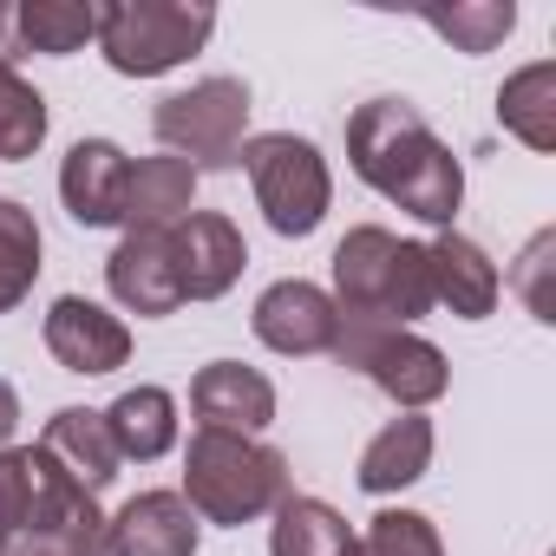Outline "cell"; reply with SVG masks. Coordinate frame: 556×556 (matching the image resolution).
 <instances>
[{
    "label": "cell",
    "mask_w": 556,
    "mask_h": 556,
    "mask_svg": "<svg viewBox=\"0 0 556 556\" xmlns=\"http://www.w3.org/2000/svg\"><path fill=\"white\" fill-rule=\"evenodd\" d=\"M361 543H367L374 556H445L432 517H419V510H380Z\"/></svg>",
    "instance_id": "obj_27"
},
{
    "label": "cell",
    "mask_w": 556,
    "mask_h": 556,
    "mask_svg": "<svg viewBox=\"0 0 556 556\" xmlns=\"http://www.w3.org/2000/svg\"><path fill=\"white\" fill-rule=\"evenodd\" d=\"M21 60V34H14V0H0V66Z\"/></svg>",
    "instance_id": "obj_30"
},
{
    "label": "cell",
    "mask_w": 556,
    "mask_h": 556,
    "mask_svg": "<svg viewBox=\"0 0 556 556\" xmlns=\"http://www.w3.org/2000/svg\"><path fill=\"white\" fill-rule=\"evenodd\" d=\"M47 354L66 374H118L131 361V328L86 295H60L47 308Z\"/></svg>",
    "instance_id": "obj_12"
},
{
    "label": "cell",
    "mask_w": 556,
    "mask_h": 556,
    "mask_svg": "<svg viewBox=\"0 0 556 556\" xmlns=\"http://www.w3.org/2000/svg\"><path fill=\"white\" fill-rule=\"evenodd\" d=\"M242 125H249V86L242 79H197L190 92L157 99L151 131L170 157H184L190 170H229L242 157Z\"/></svg>",
    "instance_id": "obj_6"
},
{
    "label": "cell",
    "mask_w": 556,
    "mask_h": 556,
    "mask_svg": "<svg viewBox=\"0 0 556 556\" xmlns=\"http://www.w3.org/2000/svg\"><path fill=\"white\" fill-rule=\"evenodd\" d=\"M40 452L79 484V491H105L112 478H118V445H112V432H105V413H86V406H60L53 419H47V432H40Z\"/></svg>",
    "instance_id": "obj_17"
},
{
    "label": "cell",
    "mask_w": 556,
    "mask_h": 556,
    "mask_svg": "<svg viewBox=\"0 0 556 556\" xmlns=\"http://www.w3.org/2000/svg\"><path fill=\"white\" fill-rule=\"evenodd\" d=\"M348 164L361 184H374L387 203H400L419 223L452 229L458 203H465V170L458 157L439 144V131L426 125V112L413 99H367L348 118Z\"/></svg>",
    "instance_id": "obj_1"
},
{
    "label": "cell",
    "mask_w": 556,
    "mask_h": 556,
    "mask_svg": "<svg viewBox=\"0 0 556 556\" xmlns=\"http://www.w3.org/2000/svg\"><path fill=\"white\" fill-rule=\"evenodd\" d=\"M426 465H432V419L426 413H400V419H387L367 439V452H361V491H374V497L406 491V484L426 478Z\"/></svg>",
    "instance_id": "obj_18"
},
{
    "label": "cell",
    "mask_w": 556,
    "mask_h": 556,
    "mask_svg": "<svg viewBox=\"0 0 556 556\" xmlns=\"http://www.w3.org/2000/svg\"><path fill=\"white\" fill-rule=\"evenodd\" d=\"M47 144V99L14 73V66H0V157L21 164Z\"/></svg>",
    "instance_id": "obj_26"
},
{
    "label": "cell",
    "mask_w": 556,
    "mask_h": 556,
    "mask_svg": "<svg viewBox=\"0 0 556 556\" xmlns=\"http://www.w3.org/2000/svg\"><path fill=\"white\" fill-rule=\"evenodd\" d=\"M497 118H504V131L523 138L530 151H556V66L536 60V66L510 73L504 92H497Z\"/></svg>",
    "instance_id": "obj_22"
},
{
    "label": "cell",
    "mask_w": 556,
    "mask_h": 556,
    "mask_svg": "<svg viewBox=\"0 0 556 556\" xmlns=\"http://www.w3.org/2000/svg\"><path fill=\"white\" fill-rule=\"evenodd\" d=\"M8 556H112L105 549V510H99V497L79 491L47 452L34 465V517H27V530L14 536Z\"/></svg>",
    "instance_id": "obj_8"
},
{
    "label": "cell",
    "mask_w": 556,
    "mask_h": 556,
    "mask_svg": "<svg viewBox=\"0 0 556 556\" xmlns=\"http://www.w3.org/2000/svg\"><path fill=\"white\" fill-rule=\"evenodd\" d=\"M426 262H432V302H445L458 321H484L491 308H497V262L471 242V236H458V229H445V236H432L426 242Z\"/></svg>",
    "instance_id": "obj_16"
},
{
    "label": "cell",
    "mask_w": 556,
    "mask_h": 556,
    "mask_svg": "<svg viewBox=\"0 0 556 556\" xmlns=\"http://www.w3.org/2000/svg\"><path fill=\"white\" fill-rule=\"evenodd\" d=\"M125 190H131V157L112 138H79L60 164V197L79 229H112L125 223Z\"/></svg>",
    "instance_id": "obj_11"
},
{
    "label": "cell",
    "mask_w": 556,
    "mask_h": 556,
    "mask_svg": "<svg viewBox=\"0 0 556 556\" xmlns=\"http://www.w3.org/2000/svg\"><path fill=\"white\" fill-rule=\"evenodd\" d=\"M556 255V236L543 229V236H530V249L517 255V268H510V282H517V295H523V308L536 315V321H556V295H549V262Z\"/></svg>",
    "instance_id": "obj_29"
},
{
    "label": "cell",
    "mask_w": 556,
    "mask_h": 556,
    "mask_svg": "<svg viewBox=\"0 0 556 556\" xmlns=\"http://www.w3.org/2000/svg\"><path fill=\"white\" fill-rule=\"evenodd\" d=\"M177 497L210 523H255L262 510H275L289 497V458L262 439H242V432H197L184 452Z\"/></svg>",
    "instance_id": "obj_3"
},
{
    "label": "cell",
    "mask_w": 556,
    "mask_h": 556,
    "mask_svg": "<svg viewBox=\"0 0 556 556\" xmlns=\"http://www.w3.org/2000/svg\"><path fill=\"white\" fill-rule=\"evenodd\" d=\"M334 308L341 321L367 328H413L432 302V262L426 242H406L380 223H361L334 249Z\"/></svg>",
    "instance_id": "obj_2"
},
{
    "label": "cell",
    "mask_w": 556,
    "mask_h": 556,
    "mask_svg": "<svg viewBox=\"0 0 556 556\" xmlns=\"http://www.w3.org/2000/svg\"><path fill=\"white\" fill-rule=\"evenodd\" d=\"M426 27H432L439 40H452L458 53H491V47L510 40L517 8H510V0H458V8H432Z\"/></svg>",
    "instance_id": "obj_25"
},
{
    "label": "cell",
    "mask_w": 556,
    "mask_h": 556,
    "mask_svg": "<svg viewBox=\"0 0 556 556\" xmlns=\"http://www.w3.org/2000/svg\"><path fill=\"white\" fill-rule=\"evenodd\" d=\"M105 282L118 295V308L131 315H177L184 308V282H177V242L170 229H125V242L105 262Z\"/></svg>",
    "instance_id": "obj_10"
},
{
    "label": "cell",
    "mask_w": 556,
    "mask_h": 556,
    "mask_svg": "<svg viewBox=\"0 0 556 556\" xmlns=\"http://www.w3.org/2000/svg\"><path fill=\"white\" fill-rule=\"evenodd\" d=\"M40 282V223L27 203L0 197V315L21 308Z\"/></svg>",
    "instance_id": "obj_24"
},
{
    "label": "cell",
    "mask_w": 556,
    "mask_h": 556,
    "mask_svg": "<svg viewBox=\"0 0 556 556\" xmlns=\"http://www.w3.org/2000/svg\"><path fill=\"white\" fill-rule=\"evenodd\" d=\"M334 361H341V367H354V374H367V380L400 406V413H419V406H432V400L452 387L445 354H439L426 334H413V328H367V321H341Z\"/></svg>",
    "instance_id": "obj_7"
},
{
    "label": "cell",
    "mask_w": 556,
    "mask_h": 556,
    "mask_svg": "<svg viewBox=\"0 0 556 556\" xmlns=\"http://www.w3.org/2000/svg\"><path fill=\"white\" fill-rule=\"evenodd\" d=\"M14 426H21V393L0 380V452H8V439H14Z\"/></svg>",
    "instance_id": "obj_31"
},
{
    "label": "cell",
    "mask_w": 556,
    "mask_h": 556,
    "mask_svg": "<svg viewBox=\"0 0 556 556\" xmlns=\"http://www.w3.org/2000/svg\"><path fill=\"white\" fill-rule=\"evenodd\" d=\"M255 341L262 348H275V354H289V361H302V354H334V341H341V308H334V295L328 289H315V282H275V289H262V302H255Z\"/></svg>",
    "instance_id": "obj_9"
},
{
    "label": "cell",
    "mask_w": 556,
    "mask_h": 556,
    "mask_svg": "<svg viewBox=\"0 0 556 556\" xmlns=\"http://www.w3.org/2000/svg\"><path fill=\"white\" fill-rule=\"evenodd\" d=\"M354 549V530L334 504L321 497H282L275 504V530H268V556H348Z\"/></svg>",
    "instance_id": "obj_21"
},
{
    "label": "cell",
    "mask_w": 556,
    "mask_h": 556,
    "mask_svg": "<svg viewBox=\"0 0 556 556\" xmlns=\"http://www.w3.org/2000/svg\"><path fill=\"white\" fill-rule=\"evenodd\" d=\"M216 34V8H184V0H112L99 8V53L125 79H157L184 66Z\"/></svg>",
    "instance_id": "obj_4"
},
{
    "label": "cell",
    "mask_w": 556,
    "mask_h": 556,
    "mask_svg": "<svg viewBox=\"0 0 556 556\" xmlns=\"http://www.w3.org/2000/svg\"><path fill=\"white\" fill-rule=\"evenodd\" d=\"M105 432H112L118 458L151 465V458H164V452L177 445V400H170L164 387H125V393L105 406Z\"/></svg>",
    "instance_id": "obj_20"
},
{
    "label": "cell",
    "mask_w": 556,
    "mask_h": 556,
    "mask_svg": "<svg viewBox=\"0 0 556 556\" xmlns=\"http://www.w3.org/2000/svg\"><path fill=\"white\" fill-rule=\"evenodd\" d=\"M190 406H197L203 432H242V439H255L275 419V387L255 367H242V361H210L190 380Z\"/></svg>",
    "instance_id": "obj_14"
},
{
    "label": "cell",
    "mask_w": 556,
    "mask_h": 556,
    "mask_svg": "<svg viewBox=\"0 0 556 556\" xmlns=\"http://www.w3.org/2000/svg\"><path fill=\"white\" fill-rule=\"evenodd\" d=\"M112 556H197V510L177 491H138L118 517H105Z\"/></svg>",
    "instance_id": "obj_15"
},
{
    "label": "cell",
    "mask_w": 556,
    "mask_h": 556,
    "mask_svg": "<svg viewBox=\"0 0 556 556\" xmlns=\"http://www.w3.org/2000/svg\"><path fill=\"white\" fill-rule=\"evenodd\" d=\"M197 197V170L184 157H138L131 164V190H125V229H177L190 216Z\"/></svg>",
    "instance_id": "obj_19"
},
{
    "label": "cell",
    "mask_w": 556,
    "mask_h": 556,
    "mask_svg": "<svg viewBox=\"0 0 556 556\" xmlns=\"http://www.w3.org/2000/svg\"><path fill=\"white\" fill-rule=\"evenodd\" d=\"M14 34L21 53H79L99 40V8L92 0H14Z\"/></svg>",
    "instance_id": "obj_23"
},
{
    "label": "cell",
    "mask_w": 556,
    "mask_h": 556,
    "mask_svg": "<svg viewBox=\"0 0 556 556\" xmlns=\"http://www.w3.org/2000/svg\"><path fill=\"white\" fill-rule=\"evenodd\" d=\"M170 242H177L184 302H216V295H229L236 275H242V262H249L242 229H236L229 216H216V210H190V216L170 229Z\"/></svg>",
    "instance_id": "obj_13"
},
{
    "label": "cell",
    "mask_w": 556,
    "mask_h": 556,
    "mask_svg": "<svg viewBox=\"0 0 556 556\" xmlns=\"http://www.w3.org/2000/svg\"><path fill=\"white\" fill-rule=\"evenodd\" d=\"M348 556H374V549H367V543H361V536H354V549H348Z\"/></svg>",
    "instance_id": "obj_32"
},
{
    "label": "cell",
    "mask_w": 556,
    "mask_h": 556,
    "mask_svg": "<svg viewBox=\"0 0 556 556\" xmlns=\"http://www.w3.org/2000/svg\"><path fill=\"white\" fill-rule=\"evenodd\" d=\"M34 465L40 452H0V556L14 549V536L34 517Z\"/></svg>",
    "instance_id": "obj_28"
},
{
    "label": "cell",
    "mask_w": 556,
    "mask_h": 556,
    "mask_svg": "<svg viewBox=\"0 0 556 556\" xmlns=\"http://www.w3.org/2000/svg\"><path fill=\"white\" fill-rule=\"evenodd\" d=\"M255 184V203L268 216L275 236H315L328 203H334V177H328V157L295 138V131H262V138H242V157H236Z\"/></svg>",
    "instance_id": "obj_5"
}]
</instances>
